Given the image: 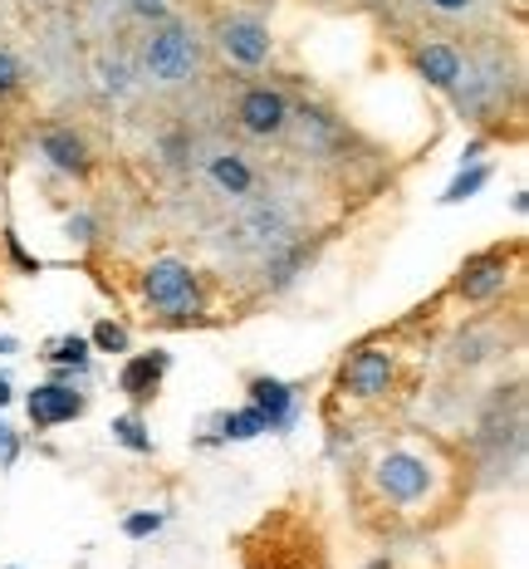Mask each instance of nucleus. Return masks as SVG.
<instances>
[{
  "mask_svg": "<svg viewBox=\"0 0 529 569\" xmlns=\"http://www.w3.org/2000/svg\"><path fill=\"white\" fill-rule=\"evenodd\" d=\"M470 486V471L460 451L441 437H382L353 471V496L382 525H441L456 516L460 496Z\"/></svg>",
  "mask_w": 529,
  "mask_h": 569,
  "instance_id": "1",
  "label": "nucleus"
},
{
  "mask_svg": "<svg viewBox=\"0 0 529 569\" xmlns=\"http://www.w3.org/2000/svg\"><path fill=\"white\" fill-rule=\"evenodd\" d=\"M137 284H143L147 310H152L162 324H192L206 314L201 270H192V265L176 261V255H157L152 265H143Z\"/></svg>",
  "mask_w": 529,
  "mask_h": 569,
  "instance_id": "2",
  "label": "nucleus"
},
{
  "mask_svg": "<svg viewBox=\"0 0 529 569\" xmlns=\"http://www.w3.org/2000/svg\"><path fill=\"white\" fill-rule=\"evenodd\" d=\"M137 64H143V78L157 88H182L196 78V69H201V39H196L192 25H182V20H157L152 29H147V39L137 45Z\"/></svg>",
  "mask_w": 529,
  "mask_h": 569,
  "instance_id": "3",
  "label": "nucleus"
},
{
  "mask_svg": "<svg viewBox=\"0 0 529 569\" xmlns=\"http://www.w3.org/2000/svg\"><path fill=\"white\" fill-rule=\"evenodd\" d=\"M250 540L274 545V559H245V569H329L323 559V540L313 535V525H304L299 516H290V506L270 510L260 525L250 530Z\"/></svg>",
  "mask_w": 529,
  "mask_h": 569,
  "instance_id": "4",
  "label": "nucleus"
},
{
  "mask_svg": "<svg viewBox=\"0 0 529 569\" xmlns=\"http://www.w3.org/2000/svg\"><path fill=\"white\" fill-rule=\"evenodd\" d=\"M397 388H402V363H397V353L382 349V343H358L339 368V392L348 402H362V408L387 402Z\"/></svg>",
  "mask_w": 529,
  "mask_h": 569,
  "instance_id": "5",
  "label": "nucleus"
},
{
  "mask_svg": "<svg viewBox=\"0 0 529 569\" xmlns=\"http://www.w3.org/2000/svg\"><path fill=\"white\" fill-rule=\"evenodd\" d=\"M515 270H519V245H509V251L505 245H490V251H476V255L460 261L456 280H451V294L466 300V304H490V300L505 294V284L515 280Z\"/></svg>",
  "mask_w": 529,
  "mask_h": 569,
  "instance_id": "6",
  "label": "nucleus"
},
{
  "mask_svg": "<svg viewBox=\"0 0 529 569\" xmlns=\"http://www.w3.org/2000/svg\"><path fill=\"white\" fill-rule=\"evenodd\" d=\"M216 49H221V59L235 69H264L274 55V39H270V25H264L260 15L231 10V15L216 20Z\"/></svg>",
  "mask_w": 529,
  "mask_h": 569,
  "instance_id": "7",
  "label": "nucleus"
},
{
  "mask_svg": "<svg viewBox=\"0 0 529 569\" xmlns=\"http://www.w3.org/2000/svg\"><path fill=\"white\" fill-rule=\"evenodd\" d=\"M290 98L274 84H250L241 98H235V123L250 137H284L290 133Z\"/></svg>",
  "mask_w": 529,
  "mask_h": 569,
  "instance_id": "8",
  "label": "nucleus"
},
{
  "mask_svg": "<svg viewBox=\"0 0 529 569\" xmlns=\"http://www.w3.org/2000/svg\"><path fill=\"white\" fill-rule=\"evenodd\" d=\"M25 412H29V427L35 432H49V427H64V422H78L88 412V392H78L74 383H35L25 398Z\"/></svg>",
  "mask_w": 529,
  "mask_h": 569,
  "instance_id": "9",
  "label": "nucleus"
},
{
  "mask_svg": "<svg viewBox=\"0 0 529 569\" xmlns=\"http://www.w3.org/2000/svg\"><path fill=\"white\" fill-rule=\"evenodd\" d=\"M245 398H250V408L260 412L270 432H290L294 417H299V388L284 378H270V373L245 378Z\"/></svg>",
  "mask_w": 529,
  "mask_h": 569,
  "instance_id": "10",
  "label": "nucleus"
},
{
  "mask_svg": "<svg viewBox=\"0 0 529 569\" xmlns=\"http://www.w3.org/2000/svg\"><path fill=\"white\" fill-rule=\"evenodd\" d=\"M172 373V353L167 349H147V353H127L123 368H118V392H123L133 408H147V402L162 392V378Z\"/></svg>",
  "mask_w": 529,
  "mask_h": 569,
  "instance_id": "11",
  "label": "nucleus"
},
{
  "mask_svg": "<svg viewBox=\"0 0 529 569\" xmlns=\"http://www.w3.org/2000/svg\"><path fill=\"white\" fill-rule=\"evenodd\" d=\"M39 157H45L54 172L78 177V182L94 172V153H88V143L74 128H45V133H39Z\"/></svg>",
  "mask_w": 529,
  "mask_h": 569,
  "instance_id": "12",
  "label": "nucleus"
},
{
  "mask_svg": "<svg viewBox=\"0 0 529 569\" xmlns=\"http://www.w3.org/2000/svg\"><path fill=\"white\" fill-rule=\"evenodd\" d=\"M460 49L451 45V39H427V45L411 49V69H417L421 78H427L431 88H441V94H451V88L460 84Z\"/></svg>",
  "mask_w": 529,
  "mask_h": 569,
  "instance_id": "13",
  "label": "nucleus"
},
{
  "mask_svg": "<svg viewBox=\"0 0 529 569\" xmlns=\"http://www.w3.org/2000/svg\"><path fill=\"white\" fill-rule=\"evenodd\" d=\"M206 177H211L216 192H221V196H235V202L255 192V167L245 162L241 153H216L211 162H206Z\"/></svg>",
  "mask_w": 529,
  "mask_h": 569,
  "instance_id": "14",
  "label": "nucleus"
},
{
  "mask_svg": "<svg viewBox=\"0 0 529 569\" xmlns=\"http://www.w3.org/2000/svg\"><path fill=\"white\" fill-rule=\"evenodd\" d=\"M39 359H45L49 368H69V373L94 368V349H88L84 334H59V339H49L45 349H39Z\"/></svg>",
  "mask_w": 529,
  "mask_h": 569,
  "instance_id": "15",
  "label": "nucleus"
},
{
  "mask_svg": "<svg viewBox=\"0 0 529 569\" xmlns=\"http://www.w3.org/2000/svg\"><path fill=\"white\" fill-rule=\"evenodd\" d=\"M260 432H270V427H264V417L245 402V408L216 417V437H206V447H221V441H250V437H260Z\"/></svg>",
  "mask_w": 529,
  "mask_h": 569,
  "instance_id": "16",
  "label": "nucleus"
},
{
  "mask_svg": "<svg viewBox=\"0 0 529 569\" xmlns=\"http://www.w3.org/2000/svg\"><path fill=\"white\" fill-rule=\"evenodd\" d=\"M108 432H113V441H118V447L137 451V457H152V451H157V441H152V427H147L143 408H133V412H118V417L108 422Z\"/></svg>",
  "mask_w": 529,
  "mask_h": 569,
  "instance_id": "17",
  "label": "nucleus"
},
{
  "mask_svg": "<svg viewBox=\"0 0 529 569\" xmlns=\"http://www.w3.org/2000/svg\"><path fill=\"white\" fill-rule=\"evenodd\" d=\"M88 349L94 353H127L133 349V334H127V324H118V319H98L94 334H88Z\"/></svg>",
  "mask_w": 529,
  "mask_h": 569,
  "instance_id": "18",
  "label": "nucleus"
},
{
  "mask_svg": "<svg viewBox=\"0 0 529 569\" xmlns=\"http://www.w3.org/2000/svg\"><path fill=\"white\" fill-rule=\"evenodd\" d=\"M485 182H490V167H485V162H470V172H460L456 182L446 186V196H441V206H460V202H466V196H476Z\"/></svg>",
  "mask_w": 529,
  "mask_h": 569,
  "instance_id": "19",
  "label": "nucleus"
},
{
  "mask_svg": "<svg viewBox=\"0 0 529 569\" xmlns=\"http://www.w3.org/2000/svg\"><path fill=\"white\" fill-rule=\"evenodd\" d=\"M162 525H167L162 510H133V516H123V535L127 540H152Z\"/></svg>",
  "mask_w": 529,
  "mask_h": 569,
  "instance_id": "20",
  "label": "nucleus"
},
{
  "mask_svg": "<svg viewBox=\"0 0 529 569\" xmlns=\"http://www.w3.org/2000/svg\"><path fill=\"white\" fill-rule=\"evenodd\" d=\"M20 88H25V64H20V59L0 45V98L20 94Z\"/></svg>",
  "mask_w": 529,
  "mask_h": 569,
  "instance_id": "21",
  "label": "nucleus"
},
{
  "mask_svg": "<svg viewBox=\"0 0 529 569\" xmlns=\"http://www.w3.org/2000/svg\"><path fill=\"white\" fill-rule=\"evenodd\" d=\"M421 5L431 10V15H446V20H470L485 0H421Z\"/></svg>",
  "mask_w": 529,
  "mask_h": 569,
  "instance_id": "22",
  "label": "nucleus"
},
{
  "mask_svg": "<svg viewBox=\"0 0 529 569\" xmlns=\"http://www.w3.org/2000/svg\"><path fill=\"white\" fill-rule=\"evenodd\" d=\"M5 251H10V261H15L25 275H39V270H45V265H39V255H29L25 245H20V235L10 231V226H5Z\"/></svg>",
  "mask_w": 529,
  "mask_h": 569,
  "instance_id": "23",
  "label": "nucleus"
},
{
  "mask_svg": "<svg viewBox=\"0 0 529 569\" xmlns=\"http://www.w3.org/2000/svg\"><path fill=\"white\" fill-rule=\"evenodd\" d=\"M20 447H25V441H20V432L10 427V422H0V471H10L20 461Z\"/></svg>",
  "mask_w": 529,
  "mask_h": 569,
  "instance_id": "24",
  "label": "nucleus"
},
{
  "mask_svg": "<svg viewBox=\"0 0 529 569\" xmlns=\"http://www.w3.org/2000/svg\"><path fill=\"white\" fill-rule=\"evenodd\" d=\"M64 231H69V241L88 245V241H94V231H98V226H94V216H88V211H74V216H69V221H64Z\"/></svg>",
  "mask_w": 529,
  "mask_h": 569,
  "instance_id": "25",
  "label": "nucleus"
},
{
  "mask_svg": "<svg viewBox=\"0 0 529 569\" xmlns=\"http://www.w3.org/2000/svg\"><path fill=\"white\" fill-rule=\"evenodd\" d=\"M133 15L157 25V20H167V0H133Z\"/></svg>",
  "mask_w": 529,
  "mask_h": 569,
  "instance_id": "26",
  "label": "nucleus"
},
{
  "mask_svg": "<svg viewBox=\"0 0 529 569\" xmlns=\"http://www.w3.org/2000/svg\"><path fill=\"white\" fill-rule=\"evenodd\" d=\"M480 153H485V137H470V147L460 153V162H480Z\"/></svg>",
  "mask_w": 529,
  "mask_h": 569,
  "instance_id": "27",
  "label": "nucleus"
},
{
  "mask_svg": "<svg viewBox=\"0 0 529 569\" xmlns=\"http://www.w3.org/2000/svg\"><path fill=\"white\" fill-rule=\"evenodd\" d=\"M10 398H15V388H10V378L0 373V408H10Z\"/></svg>",
  "mask_w": 529,
  "mask_h": 569,
  "instance_id": "28",
  "label": "nucleus"
},
{
  "mask_svg": "<svg viewBox=\"0 0 529 569\" xmlns=\"http://www.w3.org/2000/svg\"><path fill=\"white\" fill-rule=\"evenodd\" d=\"M15 349H20L15 334H0V353H15Z\"/></svg>",
  "mask_w": 529,
  "mask_h": 569,
  "instance_id": "29",
  "label": "nucleus"
},
{
  "mask_svg": "<svg viewBox=\"0 0 529 569\" xmlns=\"http://www.w3.org/2000/svg\"><path fill=\"white\" fill-rule=\"evenodd\" d=\"M368 569H392V559H372V565Z\"/></svg>",
  "mask_w": 529,
  "mask_h": 569,
  "instance_id": "30",
  "label": "nucleus"
},
{
  "mask_svg": "<svg viewBox=\"0 0 529 569\" xmlns=\"http://www.w3.org/2000/svg\"><path fill=\"white\" fill-rule=\"evenodd\" d=\"M0 569H15V565H0Z\"/></svg>",
  "mask_w": 529,
  "mask_h": 569,
  "instance_id": "31",
  "label": "nucleus"
},
{
  "mask_svg": "<svg viewBox=\"0 0 529 569\" xmlns=\"http://www.w3.org/2000/svg\"><path fill=\"white\" fill-rule=\"evenodd\" d=\"M515 5H525V0H515Z\"/></svg>",
  "mask_w": 529,
  "mask_h": 569,
  "instance_id": "32",
  "label": "nucleus"
}]
</instances>
